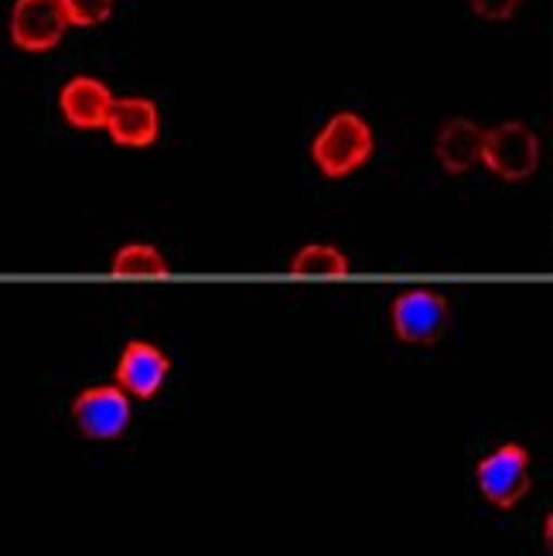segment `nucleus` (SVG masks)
<instances>
[{
	"label": "nucleus",
	"mask_w": 553,
	"mask_h": 556,
	"mask_svg": "<svg viewBox=\"0 0 553 556\" xmlns=\"http://www.w3.org/2000/svg\"><path fill=\"white\" fill-rule=\"evenodd\" d=\"M65 31L68 21L59 0H14L11 41L21 52H52Z\"/></svg>",
	"instance_id": "6"
},
{
	"label": "nucleus",
	"mask_w": 553,
	"mask_h": 556,
	"mask_svg": "<svg viewBox=\"0 0 553 556\" xmlns=\"http://www.w3.org/2000/svg\"><path fill=\"white\" fill-rule=\"evenodd\" d=\"M110 106H113V92L106 89V83L92 76L68 79L59 92V110L65 116V124L76 130H103Z\"/></svg>",
	"instance_id": "9"
},
{
	"label": "nucleus",
	"mask_w": 553,
	"mask_h": 556,
	"mask_svg": "<svg viewBox=\"0 0 553 556\" xmlns=\"http://www.w3.org/2000/svg\"><path fill=\"white\" fill-rule=\"evenodd\" d=\"M482 127H475L472 119L454 116L438 130L435 137V154L438 164L448 175H468L472 167L482 161Z\"/></svg>",
	"instance_id": "10"
},
{
	"label": "nucleus",
	"mask_w": 553,
	"mask_h": 556,
	"mask_svg": "<svg viewBox=\"0 0 553 556\" xmlns=\"http://www.w3.org/2000/svg\"><path fill=\"white\" fill-rule=\"evenodd\" d=\"M482 164L502 181L533 178L540 167V137L519 119L499 124L482 134Z\"/></svg>",
	"instance_id": "4"
},
{
	"label": "nucleus",
	"mask_w": 553,
	"mask_h": 556,
	"mask_svg": "<svg viewBox=\"0 0 553 556\" xmlns=\"http://www.w3.org/2000/svg\"><path fill=\"white\" fill-rule=\"evenodd\" d=\"M172 376V358H167L158 345L151 342H127L116 362V386L130 400H154L161 393L164 379Z\"/></svg>",
	"instance_id": "7"
},
{
	"label": "nucleus",
	"mask_w": 553,
	"mask_h": 556,
	"mask_svg": "<svg viewBox=\"0 0 553 556\" xmlns=\"http://www.w3.org/2000/svg\"><path fill=\"white\" fill-rule=\"evenodd\" d=\"M110 270L120 277H154V274H167L172 267H167V260L154 243H127L116 250Z\"/></svg>",
	"instance_id": "11"
},
{
	"label": "nucleus",
	"mask_w": 553,
	"mask_h": 556,
	"mask_svg": "<svg viewBox=\"0 0 553 556\" xmlns=\"http://www.w3.org/2000/svg\"><path fill=\"white\" fill-rule=\"evenodd\" d=\"M349 267H352L349 256L339 247H328V243H307L291 260V270L304 274V277H318V274L342 277V274H349Z\"/></svg>",
	"instance_id": "12"
},
{
	"label": "nucleus",
	"mask_w": 553,
	"mask_h": 556,
	"mask_svg": "<svg viewBox=\"0 0 553 556\" xmlns=\"http://www.w3.org/2000/svg\"><path fill=\"white\" fill-rule=\"evenodd\" d=\"M65 21L76 28H96L113 14V0H59Z\"/></svg>",
	"instance_id": "13"
},
{
	"label": "nucleus",
	"mask_w": 553,
	"mask_h": 556,
	"mask_svg": "<svg viewBox=\"0 0 553 556\" xmlns=\"http://www.w3.org/2000/svg\"><path fill=\"white\" fill-rule=\"evenodd\" d=\"M113 143L120 148H151L161 134V113L154 106V100H143V96H127V100H113L106 127Z\"/></svg>",
	"instance_id": "8"
},
{
	"label": "nucleus",
	"mask_w": 553,
	"mask_h": 556,
	"mask_svg": "<svg viewBox=\"0 0 553 556\" xmlns=\"http://www.w3.org/2000/svg\"><path fill=\"white\" fill-rule=\"evenodd\" d=\"M373 151H376L373 127L352 110L328 116V124L318 130L315 143H311V157H315L318 172L331 181L355 175L373 157Z\"/></svg>",
	"instance_id": "1"
},
{
	"label": "nucleus",
	"mask_w": 553,
	"mask_h": 556,
	"mask_svg": "<svg viewBox=\"0 0 553 556\" xmlns=\"http://www.w3.org/2000/svg\"><path fill=\"white\" fill-rule=\"evenodd\" d=\"M472 4V11H475V17H482V21H510L516 11H519V4L523 0H468Z\"/></svg>",
	"instance_id": "14"
},
{
	"label": "nucleus",
	"mask_w": 553,
	"mask_h": 556,
	"mask_svg": "<svg viewBox=\"0 0 553 556\" xmlns=\"http://www.w3.org/2000/svg\"><path fill=\"white\" fill-rule=\"evenodd\" d=\"M72 424L79 427L86 441H120L130 427V396L120 386H86V390L72 400Z\"/></svg>",
	"instance_id": "5"
},
{
	"label": "nucleus",
	"mask_w": 553,
	"mask_h": 556,
	"mask_svg": "<svg viewBox=\"0 0 553 556\" xmlns=\"http://www.w3.org/2000/svg\"><path fill=\"white\" fill-rule=\"evenodd\" d=\"M475 481H478V492L489 505L495 509L510 513L516 505L530 495L533 489V478H530V451L523 444H499L492 454H486L482 462L475 465Z\"/></svg>",
	"instance_id": "2"
},
{
	"label": "nucleus",
	"mask_w": 553,
	"mask_h": 556,
	"mask_svg": "<svg viewBox=\"0 0 553 556\" xmlns=\"http://www.w3.org/2000/svg\"><path fill=\"white\" fill-rule=\"evenodd\" d=\"M393 334L403 345H438L451 331V304L438 290H403L390 307Z\"/></svg>",
	"instance_id": "3"
}]
</instances>
